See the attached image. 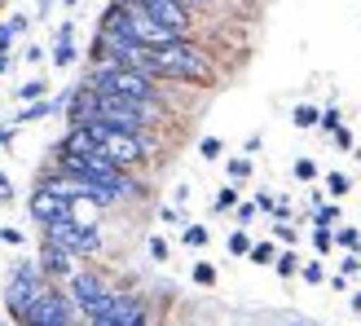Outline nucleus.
<instances>
[{"mask_svg":"<svg viewBox=\"0 0 361 326\" xmlns=\"http://www.w3.org/2000/svg\"><path fill=\"white\" fill-rule=\"evenodd\" d=\"M150 76L154 80H180V84H212L216 62L185 35V40H176V44L150 49Z\"/></svg>","mask_w":361,"mask_h":326,"instance_id":"obj_1","label":"nucleus"},{"mask_svg":"<svg viewBox=\"0 0 361 326\" xmlns=\"http://www.w3.org/2000/svg\"><path fill=\"white\" fill-rule=\"evenodd\" d=\"M84 84H93L97 93H115V97L164 102V84H159L154 76H146V71H137V66H119V62H106V58L88 66Z\"/></svg>","mask_w":361,"mask_h":326,"instance_id":"obj_2","label":"nucleus"},{"mask_svg":"<svg viewBox=\"0 0 361 326\" xmlns=\"http://www.w3.org/2000/svg\"><path fill=\"white\" fill-rule=\"evenodd\" d=\"M97 119L123 133H146V123L164 119L159 102H137V97H115V93H97Z\"/></svg>","mask_w":361,"mask_h":326,"instance_id":"obj_3","label":"nucleus"},{"mask_svg":"<svg viewBox=\"0 0 361 326\" xmlns=\"http://www.w3.org/2000/svg\"><path fill=\"white\" fill-rule=\"evenodd\" d=\"M88 133H93L97 150H102L106 159H111L115 168H123V172L141 168V163H146V155H150V146H146V137H141V133L111 128V123H102V119H93V123H88Z\"/></svg>","mask_w":361,"mask_h":326,"instance_id":"obj_4","label":"nucleus"},{"mask_svg":"<svg viewBox=\"0 0 361 326\" xmlns=\"http://www.w3.org/2000/svg\"><path fill=\"white\" fill-rule=\"evenodd\" d=\"M75 313H80V309H75V300H71L62 286H53V282H49L44 291L27 304V313L18 318V326H71V322H75Z\"/></svg>","mask_w":361,"mask_h":326,"instance_id":"obj_5","label":"nucleus"},{"mask_svg":"<svg viewBox=\"0 0 361 326\" xmlns=\"http://www.w3.org/2000/svg\"><path fill=\"white\" fill-rule=\"evenodd\" d=\"M44 286H49V282H44V269H40V265H31V260L13 265V269H9V282H5V309H9V318H13V322L23 318L27 304L40 296Z\"/></svg>","mask_w":361,"mask_h":326,"instance_id":"obj_6","label":"nucleus"},{"mask_svg":"<svg viewBox=\"0 0 361 326\" xmlns=\"http://www.w3.org/2000/svg\"><path fill=\"white\" fill-rule=\"evenodd\" d=\"M44 239H49V243H58V247H66L71 256H93V251H102V234H97V225L75 221V216L44 225Z\"/></svg>","mask_w":361,"mask_h":326,"instance_id":"obj_7","label":"nucleus"},{"mask_svg":"<svg viewBox=\"0 0 361 326\" xmlns=\"http://www.w3.org/2000/svg\"><path fill=\"white\" fill-rule=\"evenodd\" d=\"M66 296L75 300V309L84 318H93L102 304H106V296H111V282H106L97 269H75V274L66 278Z\"/></svg>","mask_w":361,"mask_h":326,"instance_id":"obj_8","label":"nucleus"},{"mask_svg":"<svg viewBox=\"0 0 361 326\" xmlns=\"http://www.w3.org/2000/svg\"><path fill=\"white\" fill-rule=\"evenodd\" d=\"M27 212L35 216V225H53V221H66V216H75V198H66V194H58L53 186H35L31 190V198H27Z\"/></svg>","mask_w":361,"mask_h":326,"instance_id":"obj_9","label":"nucleus"},{"mask_svg":"<svg viewBox=\"0 0 361 326\" xmlns=\"http://www.w3.org/2000/svg\"><path fill=\"white\" fill-rule=\"evenodd\" d=\"M146 309L137 296H128V291H119V286H111V296H106V304L93 313V318H84L88 326H133V318Z\"/></svg>","mask_w":361,"mask_h":326,"instance_id":"obj_10","label":"nucleus"},{"mask_svg":"<svg viewBox=\"0 0 361 326\" xmlns=\"http://www.w3.org/2000/svg\"><path fill=\"white\" fill-rule=\"evenodd\" d=\"M137 5L150 18H159V23H168V27L190 35V5H180V0H137Z\"/></svg>","mask_w":361,"mask_h":326,"instance_id":"obj_11","label":"nucleus"},{"mask_svg":"<svg viewBox=\"0 0 361 326\" xmlns=\"http://www.w3.org/2000/svg\"><path fill=\"white\" fill-rule=\"evenodd\" d=\"M40 269H44L49 282L53 278H71V274H75V256H71L66 247H58V243L44 239V247H40Z\"/></svg>","mask_w":361,"mask_h":326,"instance_id":"obj_12","label":"nucleus"},{"mask_svg":"<svg viewBox=\"0 0 361 326\" xmlns=\"http://www.w3.org/2000/svg\"><path fill=\"white\" fill-rule=\"evenodd\" d=\"M71 35H75V31H71V23L58 31V44H53V66H71V62H75L80 58V53H75V40H71Z\"/></svg>","mask_w":361,"mask_h":326,"instance_id":"obj_13","label":"nucleus"},{"mask_svg":"<svg viewBox=\"0 0 361 326\" xmlns=\"http://www.w3.org/2000/svg\"><path fill=\"white\" fill-rule=\"evenodd\" d=\"M13 93H18V102H40V97H49V84L44 80H27V84H18Z\"/></svg>","mask_w":361,"mask_h":326,"instance_id":"obj_14","label":"nucleus"},{"mask_svg":"<svg viewBox=\"0 0 361 326\" xmlns=\"http://www.w3.org/2000/svg\"><path fill=\"white\" fill-rule=\"evenodd\" d=\"M291 123H295V128H317V123H322V111H317V106H295V111H291Z\"/></svg>","mask_w":361,"mask_h":326,"instance_id":"obj_15","label":"nucleus"},{"mask_svg":"<svg viewBox=\"0 0 361 326\" xmlns=\"http://www.w3.org/2000/svg\"><path fill=\"white\" fill-rule=\"evenodd\" d=\"M274 269H278V274H282V278H295V274H300V269H304V265H300V256H295V251H282V256L274 260Z\"/></svg>","mask_w":361,"mask_h":326,"instance_id":"obj_16","label":"nucleus"},{"mask_svg":"<svg viewBox=\"0 0 361 326\" xmlns=\"http://www.w3.org/2000/svg\"><path fill=\"white\" fill-rule=\"evenodd\" d=\"M313 221H317L322 229H339V207H335V203H331V207H326V203H322V207L313 212Z\"/></svg>","mask_w":361,"mask_h":326,"instance_id":"obj_17","label":"nucleus"},{"mask_svg":"<svg viewBox=\"0 0 361 326\" xmlns=\"http://www.w3.org/2000/svg\"><path fill=\"white\" fill-rule=\"evenodd\" d=\"M274 260H278L274 243H256V247H251V265H274Z\"/></svg>","mask_w":361,"mask_h":326,"instance_id":"obj_18","label":"nucleus"},{"mask_svg":"<svg viewBox=\"0 0 361 326\" xmlns=\"http://www.w3.org/2000/svg\"><path fill=\"white\" fill-rule=\"evenodd\" d=\"M251 247H256V243H251L243 229H233V234H229V251H233V256H251Z\"/></svg>","mask_w":361,"mask_h":326,"instance_id":"obj_19","label":"nucleus"},{"mask_svg":"<svg viewBox=\"0 0 361 326\" xmlns=\"http://www.w3.org/2000/svg\"><path fill=\"white\" fill-rule=\"evenodd\" d=\"M326 190H331V194H335V198H344V194H348V190H353V181H348V176H344V172H331V176H326Z\"/></svg>","mask_w":361,"mask_h":326,"instance_id":"obj_20","label":"nucleus"},{"mask_svg":"<svg viewBox=\"0 0 361 326\" xmlns=\"http://www.w3.org/2000/svg\"><path fill=\"white\" fill-rule=\"evenodd\" d=\"M180 239H185V247H203L207 243V229L203 225H185V229H180Z\"/></svg>","mask_w":361,"mask_h":326,"instance_id":"obj_21","label":"nucleus"},{"mask_svg":"<svg viewBox=\"0 0 361 326\" xmlns=\"http://www.w3.org/2000/svg\"><path fill=\"white\" fill-rule=\"evenodd\" d=\"M313 247L322 251V256H326V251L335 247V229H322V225H317V229H313Z\"/></svg>","mask_w":361,"mask_h":326,"instance_id":"obj_22","label":"nucleus"},{"mask_svg":"<svg viewBox=\"0 0 361 326\" xmlns=\"http://www.w3.org/2000/svg\"><path fill=\"white\" fill-rule=\"evenodd\" d=\"M335 243L344 247V251H357V247H361V234H357V229H335Z\"/></svg>","mask_w":361,"mask_h":326,"instance_id":"obj_23","label":"nucleus"},{"mask_svg":"<svg viewBox=\"0 0 361 326\" xmlns=\"http://www.w3.org/2000/svg\"><path fill=\"white\" fill-rule=\"evenodd\" d=\"M221 137H203V141H198V155H203V159H221Z\"/></svg>","mask_w":361,"mask_h":326,"instance_id":"obj_24","label":"nucleus"},{"mask_svg":"<svg viewBox=\"0 0 361 326\" xmlns=\"http://www.w3.org/2000/svg\"><path fill=\"white\" fill-rule=\"evenodd\" d=\"M216 212H225V207H238V190H233V186H225L221 194H216V203H212Z\"/></svg>","mask_w":361,"mask_h":326,"instance_id":"obj_25","label":"nucleus"},{"mask_svg":"<svg viewBox=\"0 0 361 326\" xmlns=\"http://www.w3.org/2000/svg\"><path fill=\"white\" fill-rule=\"evenodd\" d=\"M229 176H233V181L251 176V159H229Z\"/></svg>","mask_w":361,"mask_h":326,"instance_id":"obj_26","label":"nucleus"},{"mask_svg":"<svg viewBox=\"0 0 361 326\" xmlns=\"http://www.w3.org/2000/svg\"><path fill=\"white\" fill-rule=\"evenodd\" d=\"M295 176H300V181H313V176H317V163H313V159H295Z\"/></svg>","mask_w":361,"mask_h":326,"instance_id":"obj_27","label":"nucleus"},{"mask_svg":"<svg viewBox=\"0 0 361 326\" xmlns=\"http://www.w3.org/2000/svg\"><path fill=\"white\" fill-rule=\"evenodd\" d=\"M339 274H344V278L348 274H361V256H357V251H348V256L339 260Z\"/></svg>","mask_w":361,"mask_h":326,"instance_id":"obj_28","label":"nucleus"},{"mask_svg":"<svg viewBox=\"0 0 361 326\" xmlns=\"http://www.w3.org/2000/svg\"><path fill=\"white\" fill-rule=\"evenodd\" d=\"M194 282H198V286H212V282H216V269H212V265H194Z\"/></svg>","mask_w":361,"mask_h":326,"instance_id":"obj_29","label":"nucleus"},{"mask_svg":"<svg viewBox=\"0 0 361 326\" xmlns=\"http://www.w3.org/2000/svg\"><path fill=\"white\" fill-rule=\"evenodd\" d=\"M13 35H18V31H13L9 23H0V58H9V44H13Z\"/></svg>","mask_w":361,"mask_h":326,"instance_id":"obj_30","label":"nucleus"},{"mask_svg":"<svg viewBox=\"0 0 361 326\" xmlns=\"http://www.w3.org/2000/svg\"><path fill=\"white\" fill-rule=\"evenodd\" d=\"M300 274H304V282H322V278H326V269H322L317 260H309V265L300 269Z\"/></svg>","mask_w":361,"mask_h":326,"instance_id":"obj_31","label":"nucleus"},{"mask_svg":"<svg viewBox=\"0 0 361 326\" xmlns=\"http://www.w3.org/2000/svg\"><path fill=\"white\" fill-rule=\"evenodd\" d=\"M317 128H326V133L335 137L339 128H344V123H339V111H326V115H322V123H317Z\"/></svg>","mask_w":361,"mask_h":326,"instance_id":"obj_32","label":"nucleus"},{"mask_svg":"<svg viewBox=\"0 0 361 326\" xmlns=\"http://www.w3.org/2000/svg\"><path fill=\"white\" fill-rule=\"evenodd\" d=\"M0 243H9V247H23V229L5 225V229H0Z\"/></svg>","mask_w":361,"mask_h":326,"instance_id":"obj_33","label":"nucleus"},{"mask_svg":"<svg viewBox=\"0 0 361 326\" xmlns=\"http://www.w3.org/2000/svg\"><path fill=\"white\" fill-rule=\"evenodd\" d=\"M150 256H154V260H168V243L159 239V234H154V239H150Z\"/></svg>","mask_w":361,"mask_h":326,"instance_id":"obj_34","label":"nucleus"},{"mask_svg":"<svg viewBox=\"0 0 361 326\" xmlns=\"http://www.w3.org/2000/svg\"><path fill=\"white\" fill-rule=\"evenodd\" d=\"M0 203H13V186H9L5 172H0Z\"/></svg>","mask_w":361,"mask_h":326,"instance_id":"obj_35","label":"nucleus"},{"mask_svg":"<svg viewBox=\"0 0 361 326\" xmlns=\"http://www.w3.org/2000/svg\"><path fill=\"white\" fill-rule=\"evenodd\" d=\"M335 146H339V150H353V133L339 128V133H335Z\"/></svg>","mask_w":361,"mask_h":326,"instance_id":"obj_36","label":"nucleus"},{"mask_svg":"<svg viewBox=\"0 0 361 326\" xmlns=\"http://www.w3.org/2000/svg\"><path fill=\"white\" fill-rule=\"evenodd\" d=\"M274 203H278L274 194H256V207H260V212H274Z\"/></svg>","mask_w":361,"mask_h":326,"instance_id":"obj_37","label":"nucleus"},{"mask_svg":"<svg viewBox=\"0 0 361 326\" xmlns=\"http://www.w3.org/2000/svg\"><path fill=\"white\" fill-rule=\"evenodd\" d=\"M256 212H260V207H256V203H243V207H238V221H243V225H247V221H251V216H256Z\"/></svg>","mask_w":361,"mask_h":326,"instance_id":"obj_38","label":"nucleus"},{"mask_svg":"<svg viewBox=\"0 0 361 326\" xmlns=\"http://www.w3.org/2000/svg\"><path fill=\"white\" fill-rule=\"evenodd\" d=\"M274 234H278V239H282V243H295V229H291V225H278Z\"/></svg>","mask_w":361,"mask_h":326,"instance_id":"obj_39","label":"nucleus"},{"mask_svg":"<svg viewBox=\"0 0 361 326\" xmlns=\"http://www.w3.org/2000/svg\"><path fill=\"white\" fill-rule=\"evenodd\" d=\"M133 326H154V318H150V309H141V313L133 318Z\"/></svg>","mask_w":361,"mask_h":326,"instance_id":"obj_40","label":"nucleus"},{"mask_svg":"<svg viewBox=\"0 0 361 326\" xmlns=\"http://www.w3.org/2000/svg\"><path fill=\"white\" fill-rule=\"evenodd\" d=\"M49 5H53V0H40V9H44V13H49Z\"/></svg>","mask_w":361,"mask_h":326,"instance_id":"obj_41","label":"nucleus"},{"mask_svg":"<svg viewBox=\"0 0 361 326\" xmlns=\"http://www.w3.org/2000/svg\"><path fill=\"white\" fill-rule=\"evenodd\" d=\"M286 326H309V322H286Z\"/></svg>","mask_w":361,"mask_h":326,"instance_id":"obj_42","label":"nucleus"},{"mask_svg":"<svg viewBox=\"0 0 361 326\" xmlns=\"http://www.w3.org/2000/svg\"><path fill=\"white\" fill-rule=\"evenodd\" d=\"M71 326H88V322H80V318H75V322H71Z\"/></svg>","mask_w":361,"mask_h":326,"instance_id":"obj_43","label":"nucleus"},{"mask_svg":"<svg viewBox=\"0 0 361 326\" xmlns=\"http://www.w3.org/2000/svg\"><path fill=\"white\" fill-rule=\"evenodd\" d=\"M180 5H198V0H180Z\"/></svg>","mask_w":361,"mask_h":326,"instance_id":"obj_44","label":"nucleus"},{"mask_svg":"<svg viewBox=\"0 0 361 326\" xmlns=\"http://www.w3.org/2000/svg\"><path fill=\"white\" fill-rule=\"evenodd\" d=\"M198 5H203V0H198Z\"/></svg>","mask_w":361,"mask_h":326,"instance_id":"obj_45","label":"nucleus"}]
</instances>
